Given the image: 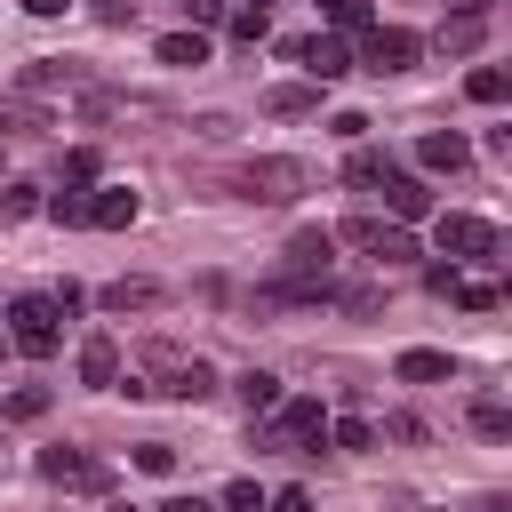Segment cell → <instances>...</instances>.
Listing matches in <instances>:
<instances>
[{"instance_id": "obj_38", "label": "cell", "mask_w": 512, "mask_h": 512, "mask_svg": "<svg viewBox=\"0 0 512 512\" xmlns=\"http://www.w3.org/2000/svg\"><path fill=\"white\" fill-rule=\"evenodd\" d=\"M448 8H456V16H488V0H448Z\"/></svg>"}, {"instance_id": "obj_14", "label": "cell", "mask_w": 512, "mask_h": 512, "mask_svg": "<svg viewBox=\"0 0 512 512\" xmlns=\"http://www.w3.org/2000/svg\"><path fill=\"white\" fill-rule=\"evenodd\" d=\"M264 112H272V120H304V112H320V88H312V80H280V88L264 96Z\"/></svg>"}, {"instance_id": "obj_13", "label": "cell", "mask_w": 512, "mask_h": 512, "mask_svg": "<svg viewBox=\"0 0 512 512\" xmlns=\"http://www.w3.org/2000/svg\"><path fill=\"white\" fill-rule=\"evenodd\" d=\"M80 384H96V392L120 384V344H112V336H88V344H80Z\"/></svg>"}, {"instance_id": "obj_19", "label": "cell", "mask_w": 512, "mask_h": 512, "mask_svg": "<svg viewBox=\"0 0 512 512\" xmlns=\"http://www.w3.org/2000/svg\"><path fill=\"white\" fill-rule=\"evenodd\" d=\"M480 32H488V16H448V24H440V56H472Z\"/></svg>"}, {"instance_id": "obj_32", "label": "cell", "mask_w": 512, "mask_h": 512, "mask_svg": "<svg viewBox=\"0 0 512 512\" xmlns=\"http://www.w3.org/2000/svg\"><path fill=\"white\" fill-rule=\"evenodd\" d=\"M136 464H144V472H176V448H168V440H144Z\"/></svg>"}, {"instance_id": "obj_37", "label": "cell", "mask_w": 512, "mask_h": 512, "mask_svg": "<svg viewBox=\"0 0 512 512\" xmlns=\"http://www.w3.org/2000/svg\"><path fill=\"white\" fill-rule=\"evenodd\" d=\"M24 8H32V16H64V0H24Z\"/></svg>"}, {"instance_id": "obj_21", "label": "cell", "mask_w": 512, "mask_h": 512, "mask_svg": "<svg viewBox=\"0 0 512 512\" xmlns=\"http://www.w3.org/2000/svg\"><path fill=\"white\" fill-rule=\"evenodd\" d=\"M384 168H392V152H376V144H352V160H344V176H352V184H368V192H376V176H384Z\"/></svg>"}, {"instance_id": "obj_36", "label": "cell", "mask_w": 512, "mask_h": 512, "mask_svg": "<svg viewBox=\"0 0 512 512\" xmlns=\"http://www.w3.org/2000/svg\"><path fill=\"white\" fill-rule=\"evenodd\" d=\"M160 512H216V504H200V496H176V504H160Z\"/></svg>"}, {"instance_id": "obj_10", "label": "cell", "mask_w": 512, "mask_h": 512, "mask_svg": "<svg viewBox=\"0 0 512 512\" xmlns=\"http://www.w3.org/2000/svg\"><path fill=\"white\" fill-rule=\"evenodd\" d=\"M504 240H496V224L488 216H440V256L456 264V256H496Z\"/></svg>"}, {"instance_id": "obj_3", "label": "cell", "mask_w": 512, "mask_h": 512, "mask_svg": "<svg viewBox=\"0 0 512 512\" xmlns=\"http://www.w3.org/2000/svg\"><path fill=\"white\" fill-rule=\"evenodd\" d=\"M240 192H248V200H264V208H288V200L304 192V160L264 152V160H248V168H240Z\"/></svg>"}, {"instance_id": "obj_8", "label": "cell", "mask_w": 512, "mask_h": 512, "mask_svg": "<svg viewBox=\"0 0 512 512\" xmlns=\"http://www.w3.org/2000/svg\"><path fill=\"white\" fill-rule=\"evenodd\" d=\"M272 440L280 448H320L328 440V408L320 400H280L272 408Z\"/></svg>"}, {"instance_id": "obj_34", "label": "cell", "mask_w": 512, "mask_h": 512, "mask_svg": "<svg viewBox=\"0 0 512 512\" xmlns=\"http://www.w3.org/2000/svg\"><path fill=\"white\" fill-rule=\"evenodd\" d=\"M264 512H312V496H304V488H280V496H272Z\"/></svg>"}, {"instance_id": "obj_24", "label": "cell", "mask_w": 512, "mask_h": 512, "mask_svg": "<svg viewBox=\"0 0 512 512\" xmlns=\"http://www.w3.org/2000/svg\"><path fill=\"white\" fill-rule=\"evenodd\" d=\"M464 96H472V104H504V72H496V64L464 72Z\"/></svg>"}, {"instance_id": "obj_12", "label": "cell", "mask_w": 512, "mask_h": 512, "mask_svg": "<svg viewBox=\"0 0 512 512\" xmlns=\"http://www.w3.org/2000/svg\"><path fill=\"white\" fill-rule=\"evenodd\" d=\"M88 224H96V232H128V224H136V192H128V184H104V192L88 200Z\"/></svg>"}, {"instance_id": "obj_27", "label": "cell", "mask_w": 512, "mask_h": 512, "mask_svg": "<svg viewBox=\"0 0 512 512\" xmlns=\"http://www.w3.org/2000/svg\"><path fill=\"white\" fill-rule=\"evenodd\" d=\"M472 424H480L488 440H512V408H504V400H480V408H472Z\"/></svg>"}, {"instance_id": "obj_4", "label": "cell", "mask_w": 512, "mask_h": 512, "mask_svg": "<svg viewBox=\"0 0 512 512\" xmlns=\"http://www.w3.org/2000/svg\"><path fill=\"white\" fill-rule=\"evenodd\" d=\"M8 336H16V352L48 360V352L64 344V328H56V304H48V296H16V304H8Z\"/></svg>"}, {"instance_id": "obj_33", "label": "cell", "mask_w": 512, "mask_h": 512, "mask_svg": "<svg viewBox=\"0 0 512 512\" xmlns=\"http://www.w3.org/2000/svg\"><path fill=\"white\" fill-rule=\"evenodd\" d=\"M48 304H56V320H72V312H80V304H88V296H80V288H72V280H64V288H48Z\"/></svg>"}, {"instance_id": "obj_17", "label": "cell", "mask_w": 512, "mask_h": 512, "mask_svg": "<svg viewBox=\"0 0 512 512\" xmlns=\"http://www.w3.org/2000/svg\"><path fill=\"white\" fill-rule=\"evenodd\" d=\"M232 392H240V408H248V416H272V408H280V376H272V368H248Z\"/></svg>"}, {"instance_id": "obj_11", "label": "cell", "mask_w": 512, "mask_h": 512, "mask_svg": "<svg viewBox=\"0 0 512 512\" xmlns=\"http://www.w3.org/2000/svg\"><path fill=\"white\" fill-rule=\"evenodd\" d=\"M376 192H384L392 224H416V216H432V192H424V176H408V168H384V176H376Z\"/></svg>"}, {"instance_id": "obj_7", "label": "cell", "mask_w": 512, "mask_h": 512, "mask_svg": "<svg viewBox=\"0 0 512 512\" xmlns=\"http://www.w3.org/2000/svg\"><path fill=\"white\" fill-rule=\"evenodd\" d=\"M280 264H288V280H328V264H336V232H328V224H304V232L280 248Z\"/></svg>"}, {"instance_id": "obj_6", "label": "cell", "mask_w": 512, "mask_h": 512, "mask_svg": "<svg viewBox=\"0 0 512 512\" xmlns=\"http://www.w3.org/2000/svg\"><path fill=\"white\" fill-rule=\"evenodd\" d=\"M416 48H424L416 32H400V24H368V32H360V72H376V80H384V72H408Z\"/></svg>"}, {"instance_id": "obj_39", "label": "cell", "mask_w": 512, "mask_h": 512, "mask_svg": "<svg viewBox=\"0 0 512 512\" xmlns=\"http://www.w3.org/2000/svg\"><path fill=\"white\" fill-rule=\"evenodd\" d=\"M112 512H136V504H112Z\"/></svg>"}, {"instance_id": "obj_16", "label": "cell", "mask_w": 512, "mask_h": 512, "mask_svg": "<svg viewBox=\"0 0 512 512\" xmlns=\"http://www.w3.org/2000/svg\"><path fill=\"white\" fill-rule=\"evenodd\" d=\"M392 376H400V384H440V376H448V352H432V344H408V352L392 360Z\"/></svg>"}, {"instance_id": "obj_31", "label": "cell", "mask_w": 512, "mask_h": 512, "mask_svg": "<svg viewBox=\"0 0 512 512\" xmlns=\"http://www.w3.org/2000/svg\"><path fill=\"white\" fill-rule=\"evenodd\" d=\"M224 512H264V488H256V480H232V488H224Z\"/></svg>"}, {"instance_id": "obj_5", "label": "cell", "mask_w": 512, "mask_h": 512, "mask_svg": "<svg viewBox=\"0 0 512 512\" xmlns=\"http://www.w3.org/2000/svg\"><path fill=\"white\" fill-rule=\"evenodd\" d=\"M40 480L80 488V496H104V488H112V464L88 456V448H40Z\"/></svg>"}, {"instance_id": "obj_22", "label": "cell", "mask_w": 512, "mask_h": 512, "mask_svg": "<svg viewBox=\"0 0 512 512\" xmlns=\"http://www.w3.org/2000/svg\"><path fill=\"white\" fill-rule=\"evenodd\" d=\"M160 64H208V40L200 32H168L160 40Z\"/></svg>"}, {"instance_id": "obj_9", "label": "cell", "mask_w": 512, "mask_h": 512, "mask_svg": "<svg viewBox=\"0 0 512 512\" xmlns=\"http://www.w3.org/2000/svg\"><path fill=\"white\" fill-rule=\"evenodd\" d=\"M288 56H296V64L312 72V88H320V80H344V72H352V48H344L336 32H312V40H288Z\"/></svg>"}, {"instance_id": "obj_1", "label": "cell", "mask_w": 512, "mask_h": 512, "mask_svg": "<svg viewBox=\"0 0 512 512\" xmlns=\"http://www.w3.org/2000/svg\"><path fill=\"white\" fill-rule=\"evenodd\" d=\"M128 392H136V400H152V392H160V400H208V392H216V368H208L200 352L152 344V352H144V376H128Z\"/></svg>"}, {"instance_id": "obj_30", "label": "cell", "mask_w": 512, "mask_h": 512, "mask_svg": "<svg viewBox=\"0 0 512 512\" xmlns=\"http://www.w3.org/2000/svg\"><path fill=\"white\" fill-rule=\"evenodd\" d=\"M328 8V24H344V32H368V0H320Z\"/></svg>"}, {"instance_id": "obj_20", "label": "cell", "mask_w": 512, "mask_h": 512, "mask_svg": "<svg viewBox=\"0 0 512 512\" xmlns=\"http://www.w3.org/2000/svg\"><path fill=\"white\" fill-rule=\"evenodd\" d=\"M0 416H8V424H40V416H48V384H16V392L0 400Z\"/></svg>"}, {"instance_id": "obj_29", "label": "cell", "mask_w": 512, "mask_h": 512, "mask_svg": "<svg viewBox=\"0 0 512 512\" xmlns=\"http://www.w3.org/2000/svg\"><path fill=\"white\" fill-rule=\"evenodd\" d=\"M328 440H336V448H368V440H376V424H360V416H336V424H328Z\"/></svg>"}, {"instance_id": "obj_35", "label": "cell", "mask_w": 512, "mask_h": 512, "mask_svg": "<svg viewBox=\"0 0 512 512\" xmlns=\"http://www.w3.org/2000/svg\"><path fill=\"white\" fill-rule=\"evenodd\" d=\"M184 16H200V24H216V16H224V0H184Z\"/></svg>"}, {"instance_id": "obj_2", "label": "cell", "mask_w": 512, "mask_h": 512, "mask_svg": "<svg viewBox=\"0 0 512 512\" xmlns=\"http://www.w3.org/2000/svg\"><path fill=\"white\" fill-rule=\"evenodd\" d=\"M336 240H352V248H360V256H376L384 272H392V264H416L408 224H384V216H344V224H336Z\"/></svg>"}, {"instance_id": "obj_18", "label": "cell", "mask_w": 512, "mask_h": 512, "mask_svg": "<svg viewBox=\"0 0 512 512\" xmlns=\"http://www.w3.org/2000/svg\"><path fill=\"white\" fill-rule=\"evenodd\" d=\"M160 304V280H112L104 288V312H152Z\"/></svg>"}, {"instance_id": "obj_15", "label": "cell", "mask_w": 512, "mask_h": 512, "mask_svg": "<svg viewBox=\"0 0 512 512\" xmlns=\"http://www.w3.org/2000/svg\"><path fill=\"white\" fill-rule=\"evenodd\" d=\"M416 160H424V168H448V176H456V168H464V160H472V144H464V136H456V128H432V136H424V144H416Z\"/></svg>"}, {"instance_id": "obj_26", "label": "cell", "mask_w": 512, "mask_h": 512, "mask_svg": "<svg viewBox=\"0 0 512 512\" xmlns=\"http://www.w3.org/2000/svg\"><path fill=\"white\" fill-rule=\"evenodd\" d=\"M0 216H40V184H0Z\"/></svg>"}, {"instance_id": "obj_23", "label": "cell", "mask_w": 512, "mask_h": 512, "mask_svg": "<svg viewBox=\"0 0 512 512\" xmlns=\"http://www.w3.org/2000/svg\"><path fill=\"white\" fill-rule=\"evenodd\" d=\"M40 216H48V224H88V192H48Z\"/></svg>"}, {"instance_id": "obj_28", "label": "cell", "mask_w": 512, "mask_h": 512, "mask_svg": "<svg viewBox=\"0 0 512 512\" xmlns=\"http://www.w3.org/2000/svg\"><path fill=\"white\" fill-rule=\"evenodd\" d=\"M0 128H16V136H32V128H48V112H40V104H0Z\"/></svg>"}, {"instance_id": "obj_25", "label": "cell", "mask_w": 512, "mask_h": 512, "mask_svg": "<svg viewBox=\"0 0 512 512\" xmlns=\"http://www.w3.org/2000/svg\"><path fill=\"white\" fill-rule=\"evenodd\" d=\"M448 296H456V304H472V312L504 304V288H496V280H464V272H456V288H448Z\"/></svg>"}]
</instances>
